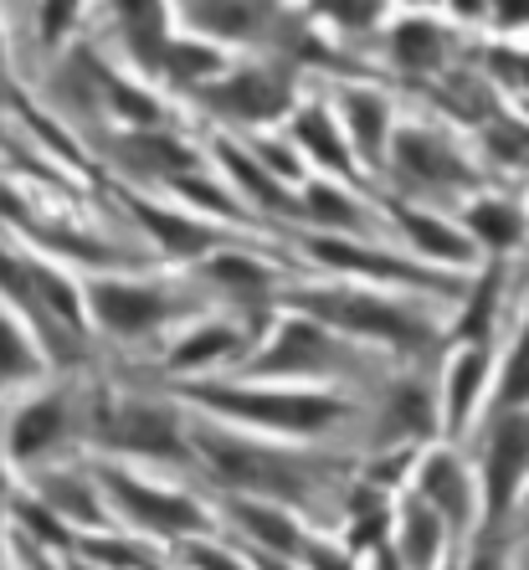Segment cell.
Masks as SVG:
<instances>
[{"label": "cell", "instance_id": "1", "mask_svg": "<svg viewBox=\"0 0 529 570\" xmlns=\"http://www.w3.org/2000/svg\"><path fill=\"white\" fill-rule=\"evenodd\" d=\"M298 304L314 318H324V324H340V330L381 334V340H396V345H411V350L427 345V330L417 318L371 298V293H298Z\"/></svg>", "mask_w": 529, "mask_h": 570}, {"label": "cell", "instance_id": "2", "mask_svg": "<svg viewBox=\"0 0 529 570\" xmlns=\"http://www.w3.org/2000/svg\"><path fill=\"white\" fill-rule=\"evenodd\" d=\"M190 396L206 401V406H222V412L247 416V422L288 426V432H314V426L344 416V406L330 396H257V391H216V385H196Z\"/></svg>", "mask_w": 529, "mask_h": 570}, {"label": "cell", "instance_id": "3", "mask_svg": "<svg viewBox=\"0 0 529 570\" xmlns=\"http://www.w3.org/2000/svg\"><path fill=\"white\" fill-rule=\"evenodd\" d=\"M196 448L216 463V473H226L232 483H242V489H257V493H304V473H298V463L278 458V452L242 448V442L216 438V432H200Z\"/></svg>", "mask_w": 529, "mask_h": 570}, {"label": "cell", "instance_id": "4", "mask_svg": "<svg viewBox=\"0 0 529 570\" xmlns=\"http://www.w3.org/2000/svg\"><path fill=\"white\" fill-rule=\"evenodd\" d=\"M529 468V416H499L489 442V519H503Z\"/></svg>", "mask_w": 529, "mask_h": 570}, {"label": "cell", "instance_id": "5", "mask_svg": "<svg viewBox=\"0 0 529 570\" xmlns=\"http://www.w3.org/2000/svg\"><path fill=\"white\" fill-rule=\"evenodd\" d=\"M104 483L119 493V504L129 509L134 519H145L149 530H165V534L200 530V509L190 504V499H180V493H155V489H145V483H134V478H124V473H104Z\"/></svg>", "mask_w": 529, "mask_h": 570}, {"label": "cell", "instance_id": "6", "mask_svg": "<svg viewBox=\"0 0 529 570\" xmlns=\"http://www.w3.org/2000/svg\"><path fill=\"white\" fill-rule=\"evenodd\" d=\"M94 308H98V318H104L114 334H139V330H149L155 318L170 314V304H165L159 293L124 288V283H98V288H94Z\"/></svg>", "mask_w": 529, "mask_h": 570}, {"label": "cell", "instance_id": "7", "mask_svg": "<svg viewBox=\"0 0 529 570\" xmlns=\"http://www.w3.org/2000/svg\"><path fill=\"white\" fill-rule=\"evenodd\" d=\"M108 442H119L129 452H180V438H175V422L155 406H124V412L108 416Z\"/></svg>", "mask_w": 529, "mask_h": 570}, {"label": "cell", "instance_id": "8", "mask_svg": "<svg viewBox=\"0 0 529 570\" xmlns=\"http://www.w3.org/2000/svg\"><path fill=\"white\" fill-rule=\"evenodd\" d=\"M212 98L242 119H273L288 108V82L273 78V72H247V78H232L226 88H216Z\"/></svg>", "mask_w": 529, "mask_h": 570}, {"label": "cell", "instance_id": "9", "mask_svg": "<svg viewBox=\"0 0 529 570\" xmlns=\"http://www.w3.org/2000/svg\"><path fill=\"white\" fill-rule=\"evenodd\" d=\"M340 350L330 345V334L319 324H288L278 334V345L263 355V371H314V365H334Z\"/></svg>", "mask_w": 529, "mask_h": 570}, {"label": "cell", "instance_id": "10", "mask_svg": "<svg viewBox=\"0 0 529 570\" xmlns=\"http://www.w3.org/2000/svg\"><path fill=\"white\" fill-rule=\"evenodd\" d=\"M422 493L437 504V514H448L452 524H463L468 519V478L458 473L452 458H432L422 473Z\"/></svg>", "mask_w": 529, "mask_h": 570}, {"label": "cell", "instance_id": "11", "mask_svg": "<svg viewBox=\"0 0 529 570\" xmlns=\"http://www.w3.org/2000/svg\"><path fill=\"white\" fill-rule=\"evenodd\" d=\"M396 155H401V165H406V175L417 170L422 180H468L463 159L448 155V149L437 145V139H427V134H406Z\"/></svg>", "mask_w": 529, "mask_h": 570}, {"label": "cell", "instance_id": "12", "mask_svg": "<svg viewBox=\"0 0 529 570\" xmlns=\"http://www.w3.org/2000/svg\"><path fill=\"white\" fill-rule=\"evenodd\" d=\"M134 212H139V222L165 242V253L170 257H196V253L212 247V232H206V226H190V222H180V216H165V212H155V206H145V200H134Z\"/></svg>", "mask_w": 529, "mask_h": 570}, {"label": "cell", "instance_id": "13", "mask_svg": "<svg viewBox=\"0 0 529 570\" xmlns=\"http://www.w3.org/2000/svg\"><path fill=\"white\" fill-rule=\"evenodd\" d=\"M119 16H124V31H129V47L145 57L149 67L165 62V27H159V6L155 0H119Z\"/></svg>", "mask_w": 529, "mask_h": 570}, {"label": "cell", "instance_id": "14", "mask_svg": "<svg viewBox=\"0 0 529 570\" xmlns=\"http://www.w3.org/2000/svg\"><path fill=\"white\" fill-rule=\"evenodd\" d=\"M57 426H62V401H37V406H27V412L16 416V426H11V452L16 458L41 452L47 442L57 438Z\"/></svg>", "mask_w": 529, "mask_h": 570}, {"label": "cell", "instance_id": "15", "mask_svg": "<svg viewBox=\"0 0 529 570\" xmlns=\"http://www.w3.org/2000/svg\"><path fill=\"white\" fill-rule=\"evenodd\" d=\"M308 253L324 257V263H334V267H350V273H375V278H396V283L422 278V273H411V267L385 263V257H371V253H360V247H344V242H330V237L308 242Z\"/></svg>", "mask_w": 529, "mask_h": 570}, {"label": "cell", "instance_id": "16", "mask_svg": "<svg viewBox=\"0 0 529 570\" xmlns=\"http://www.w3.org/2000/svg\"><path fill=\"white\" fill-rule=\"evenodd\" d=\"M124 159H129L134 170H190V149H180L175 139H165V134H139V139H129L124 145Z\"/></svg>", "mask_w": 529, "mask_h": 570}, {"label": "cell", "instance_id": "17", "mask_svg": "<svg viewBox=\"0 0 529 570\" xmlns=\"http://www.w3.org/2000/svg\"><path fill=\"white\" fill-rule=\"evenodd\" d=\"M401 226L411 232V242H417L422 253H432V257H452V263H463V257H468V242L458 237V232H448V226L427 222V216L401 212Z\"/></svg>", "mask_w": 529, "mask_h": 570}, {"label": "cell", "instance_id": "18", "mask_svg": "<svg viewBox=\"0 0 529 570\" xmlns=\"http://www.w3.org/2000/svg\"><path fill=\"white\" fill-rule=\"evenodd\" d=\"M473 232L483 242H493V247H509V242H519V232H525V222H519L515 206H503V200H483V206H473Z\"/></svg>", "mask_w": 529, "mask_h": 570}, {"label": "cell", "instance_id": "19", "mask_svg": "<svg viewBox=\"0 0 529 570\" xmlns=\"http://www.w3.org/2000/svg\"><path fill=\"white\" fill-rule=\"evenodd\" d=\"M298 139H304V145L314 149L324 165H334V170H350V149L340 145V134L330 129V119H324L319 108H308L304 119H298Z\"/></svg>", "mask_w": 529, "mask_h": 570}, {"label": "cell", "instance_id": "20", "mask_svg": "<svg viewBox=\"0 0 529 570\" xmlns=\"http://www.w3.org/2000/svg\"><path fill=\"white\" fill-rule=\"evenodd\" d=\"M350 124H355V145L371 159L381 155V145H385V104L381 98H365V94L350 98Z\"/></svg>", "mask_w": 529, "mask_h": 570}, {"label": "cell", "instance_id": "21", "mask_svg": "<svg viewBox=\"0 0 529 570\" xmlns=\"http://www.w3.org/2000/svg\"><path fill=\"white\" fill-rule=\"evenodd\" d=\"M232 514L242 519V524H247L252 534H257V540L263 544H273V550H293V544H298V530H293L288 519L283 514H273V509H257V504H232Z\"/></svg>", "mask_w": 529, "mask_h": 570}, {"label": "cell", "instance_id": "22", "mask_svg": "<svg viewBox=\"0 0 529 570\" xmlns=\"http://www.w3.org/2000/svg\"><path fill=\"white\" fill-rule=\"evenodd\" d=\"M437 556V519H432V499H417V504H406V560H417V566H427V560Z\"/></svg>", "mask_w": 529, "mask_h": 570}, {"label": "cell", "instance_id": "23", "mask_svg": "<svg viewBox=\"0 0 529 570\" xmlns=\"http://www.w3.org/2000/svg\"><path fill=\"white\" fill-rule=\"evenodd\" d=\"M257 16H263V0H216V6L196 11V21L212 31H252Z\"/></svg>", "mask_w": 529, "mask_h": 570}, {"label": "cell", "instance_id": "24", "mask_svg": "<svg viewBox=\"0 0 529 570\" xmlns=\"http://www.w3.org/2000/svg\"><path fill=\"white\" fill-rule=\"evenodd\" d=\"M478 375H483V355H463L458 365H452V385H448V416L452 426L468 416V406H473V391H478Z\"/></svg>", "mask_w": 529, "mask_h": 570}, {"label": "cell", "instance_id": "25", "mask_svg": "<svg viewBox=\"0 0 529 570\" xmlns=\"http://www.w3.org/2000/svg\"><path fill=\"white\" fill-rule=\"evenodd\" d=\"M222 159L232 165V175H237V180H242V186H247L257 200H267V206H283V190L273 186L263 170H257V159H247L242 149H232V145H222Z\"/></svg>", "mask_w": 529, "mask_h": 570}, {"label": "cell", "instance_id": "26", "mask_svg": "<svg viewBox=\"0 0 529 570\" xmlns=\"http://www.w3.org/2000/svg\"><path fill=\"white\" fill-rule=\"evenodd\" d=\"M396 52H401V62H411V67H432L437 62V31L427 27V21L401 27L396 31Z\"/></svg>", "mask_w": 529, "mask_h": 570}, {"label": "cell", "instance_id": "27", "mask_svg": "<svg viewBox=\"0 0 529 570\" xmlns=\"http://www.w3.org/2000/svg\"><path fill=\"white\" fill-rule=\"evenodd\" d=\"M519 401H529V330L519 340L515 360H509V371H503V406H519Z\"/></svg>", "mask_w": 529, "mask_h": 570}, {"label": "cell", "instance_id": "28", "mask_svg": "<svg viewBox=\"0 0 529 570\" xmlns=\"http://www.w3.org/2000/svg\"><path fill=\"white\" fill-rule=\"evenodd\" d=\"M493 293H499V273H489V278L478 283V293H473V308H468V318H463V334H468V340H483V330H489Z\"/></svg>", "mask_w": 529, "mask_h": 570}, {"label": "cell", "instance_id": "29", "mask_svg": "<svg viewBox=\"0 0 529 570\" xmlns=\"http://www.w3.org/2000/svg\"><path fill=\"white\" fill-rule=\"evenodd\" d=\"M391 416H396V422H391V432H427V396L422 391H401L396 396V406H391Z\"/></svg>", "mask_w": 529, "mask_h": 570}, {"label": "cell", "instance_id": "30", "mask_svg": "<svg viewBox=\"0 0 529 570\" xmlns=\"http://www.w3.org/2000/svg\"><path fill=\"white\" fill-rule=\"evenodd\" d=\"M232 340H237V334H232V330H206V334H200V340H190V345L180 350V355H175V365H196V360H212V355H222V350H232Z\"/></svg>", "mask_w": 529, "mask_h": 570}, {"label": "cell", "instance_id": "31", "mask_svg": "<svg viewBox=\"0 0 529 570\" xmlns=\"http://www.w3.org/2000/svg\"><path fill=\"white\" fill-rule=\"evenodd\" d=\"M165 62H170L180 78H196V72H212L216 67V52H206V47H165Z\"/></svg>", "mask_w": 529, "mask_h": 570}, {"label": "cell", "instance_id": "32", "mask_svg": "<svg viewBox=\"0 0 529 570\" xmlns=\"http://www.w3.org/2000/svg\"><path fill=\"white\" fill-rule=\"evenodd\" d=\"M308 206H314V216H324L334 226H355V206L344 196H334V190H308Z\"/></svg>", "mask_w": 529, "mask_h": 570}, {"label": "cell", "instance_id": "33", "mask_svg": "<svg viewBox=\"0 0 529 570\" xmlns=\"http://www.w3.org/2000/svg\"><path fill=\"white\" fill-rule=\"evenodd\" d=\"M31 283H37V288L47 293V304H52L57 314L67 318V324H78V304H72V293H67V283H62V278H52V273H41V267H37V273H31Z\"/></svg>", "mask_w": 529, "mask_h": 570}, {"label": "cell", "instance_id": "34", "mask_svg": "<svg viewBox=\"0 0 529 570\" xmlns=\"http://www.w3.org/2000/svg\"><path fill=\"white\" fill-rule=\"evenodd\" d=\"M216 278L237 283L242 293H257L267 283V273H263V267H252V263H237V257H222V263H216Z\"/></svg>", "mask_w": 529, "mask_h": 570}, {"label": "cell", "instance_id": "35", "mask_svg": "<svg viewBox=\"0 0 529 570\" xmlns=\"http://www.w3.org/2000/svg\"><path fill=\"white\" fill-rule=\"evenodd\" d=\"M47 493H57V499H52L57 509H67V514H82L88 524H98V509L88 504V489H78V483H52Z\"/></svg>", "mask_w": 529, "mask_h": 570}, {"label": "cell", "instance_id": "36", "mask_svg": "<svg viewBox=\"0 0 529 570\" xmlns=\"http://www.w3.org/2000/svg\"><path fill=\"white\" fill-rule=\"evenodd\" d=\"M108 94H114V104H119L124 114H129V119H139V124H149V119L159 114V108L149 104V98H139L134 88H124V82H108Z\"/></svg>", "mask_w": 529, "mask_h": 570}, {"label": "cell", "instance_id": "37", "mask_svg": "<svg viewBox=\"0 0 529 570\" xmlns=\"http://www.w3.org/2000/svg\"><path fill=\"white\" fill-rule=\"evenodd\" d=\"M324 11H334L340 21H350V27H360V21L375 16V0H324Z\"/></svg>", "mask_w": 529, "mask_h": 570}, {"label": "cell", "instance_id": "38", "mask_svg": "<svg viewBox=\"0 0 529 570\" xmlns=\"http://www.w3.org/2000/svg\"><path fill=\"white\" fill-rule=\"evenodd\" d=\"M78 11V0H47V11H41V31L47 37H62V27H67V16Z\"/></svg>", "mask_w": 529, "mask_h": 570}, {"label": "cell", "instance_id": "39", "mask_svg": "<svg viewBox=\"0 0 529 570\" xmlns=\"http://www.w3.org/2000/svg\"><path fill=\"white\" fill-rule=\"evenodd\" d=\"M180 190H186L190 200H200V206H216V212H226V216H237L232 212V200L222 196V190H212V186H196V180H180Z\"/></svg>", "mask_w": 529, "mask_h": 570}, {"label": "cell", "instance_id": "40", "mask_svg": "<svg viewBox=\"0 0 529 570\" xmlns=\"http://www.w3.org/2000/svg\"><path fill=\"white\" fill-rule=\"evenodd\" d=\"M16 514L27 519V524H31V530H37V534H47V540H57V544H62V530H57V524H52V514H41V509H31L27 499L16 504Z\"/></svg>", "mask_w": 529, "mask_h": 570}, {"label": "cell", "instance_id": "41", "mask_svg": "<svg viewBox=\"0 0 529 570\" xmlns=\"http://www.w3.org/2000/svg\"><path fill=\"white\" fill-rule=\"evenodd\" d=\"M94 556H104V560H124V566H145V550H124V544H88Z\"/></svg>", "mask_w": 529, "mask_h": 570}, {"label": "cell", "instance_id": "42", "mask_svg": "<svg viewBox=\"0 0 529 570\" xmlns=\"http://www.w3.org/2000/svg\"><path fill=\"white\" fill-rule=\"evenodd\" d=\"M503 21H529V0H493Z\"/></svg>", "mask_w": 529, "mask_h": 570}]
</instances>
